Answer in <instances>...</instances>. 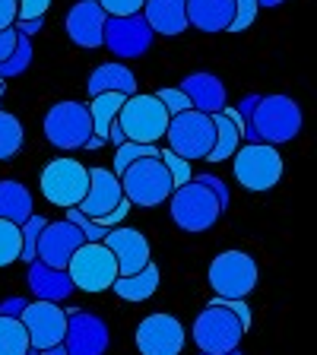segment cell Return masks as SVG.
Listing matches in <instances>:
<instances>
[{"mask_svg": "<svg viewBox=\"0 0 317 355\" xmlns=\"http://www.w3.org/2000/svg\"><path fill=\"white\" fill-rule=\"evenodd\" d=\"M121 191H124L130 207L155 209L171 197L175 181H171L169 168L162 165V159H159V155H149V159H137L133 165H127V168L121 171Z\"/></svg>", "mask_w": 317, "mask_h": 355, "instance_id": "cell-1", "label": "cell"}, {"mask_svg": "<svg viewBox=\"0 0 317 355\" xmlns=\"http://www.w3.org/2000/svg\"><path fill=\"white\" fill-rule=\"evenodd\" d=\"M305 124L302 105L292 96H260L257 108L251 118V130L257 143H270V146H282L298 137Z\"/></svg>", "mask_w": 317, "mask_h": 355, "instance_id": "cell-2", "label": "cell"}, {"mask_svg": "<svg viewBox=\"0 0 317 355\" xmlns=\"http://www.w3.org/2000/svg\"><path fill=\"white\" fill-rule=\"evenodd\" d=\"M165 203H169V209H171L175 225L181 232H187V235H200V232L213 229L222 216V207H219V200L213 197V191L203 187L200 181H194V178L187 184L175 187Z\"/></svg>", "mask_w": 317, "mask_h": 355, "instance_id": "cell-3", "label": "cell"}, {"mask_svg": "<svg viewBox=\"0 0 317 355\" xmlns=\"http://www.w3.org/2000/svg\"><path fill=\"white\" fill-rule=\"evenodd\" d=\"M244 333L248 330H244L241 320L222 304V298H213V302L197 314V320H194V327H191V336H194V343H197V349L207 355H222V352L238 349Z\"/></svg>", "mask_w": 317, "mask_h": 355, "instance_id": "cell-4", "label": "cell"}, {"mask_svg": "<svg viewBox=\"0 0 317 355\" xmlns=\"http://www.w3.org/2000/svg\"><path fill=\"white\" fill-rule=\"evenodd\" d=\"M165 140H169L171 153L187 159V162L207 159L216 140L213 114H203V111H194V108L181 111V114H171L169 127H165Z\"/></svg>", "mask_w": 317, "mask_h": 355, "instance_id": "cell-5", "label": "cell"}, {"mask_svg": "<svg viewBox=\"0 0 317 355\" xmlns=\"http://www.w3.org/2000/svg\"><path fill=\"white\" fill-rule=\"evenodd\" d=\"M67 273H70L74 288L98 295L118 279V260L102 241H83L76 248V254L70 257V263H67Z\"/></svg>", "mask_w": 317, "mask_h": 355, "instance_id": "cell-6", "label": "cell"}, {"mask_svg": "<svg viewBox=\"0 0 317 355\" xmlns=\"http://www.w3.org/2000/svg\"><path fill=\"white\" fill-rule=\"evenodd\" d=\"M169 111L155 96H143V92H133L124 98L118 111V127L124 130V137L130 143H159L165 137V127H169Z\"/></svg>", "mask_w": 317, "mask_h": 355, "instance_id": "cell-7", "label": "cell"}, {"mask_svg": "<svg viewBox=\"0 0 317 355\" xmlns=\"http://www.w3.org/2000/svg\"><path fill=\"white\" fill-rule=\"evenodd\" d=\"M235 181L244 191H270L282 181V155L270 143H244L235 149Z\"/></svg>", "mask_w": 317, "mask_h": 355, "instance_id": "cell-8", "label": "cell"}, {"mask_svg": "<svg viewBox=\"0 0 317 355\" xmlns=\"http://www.w3.org/2000/svg\"><path fill=\"white\" fill-rule=\"evenodd\" d=\"M42 193L51 207H80V200L86 197V187H89V168L70 155H60L54 162H48L42 168Z\"/></svg>", "mask_w": 317, "mask_h": 355, "instance_id": "cell-9", "label": "cell"}, {"mask_svg": "<svg viewBox=\"0 0 317 355\" xmlns=\"http://www.w3.org/2000/svg\"><path fill=\"white\" fill-rule=\"evenodd\" d=\"M209 286L219 298H248L257 288V260L244 251H222L209 263Z\"/></svg>", "mask_w": 317, "mask_h": 355, "instance_id": "cell-10", "label": "cell"}, {"mask_svg": "<svg viewBox=\"0 0 317 355\" xmlns=\"http://www.w3.org/2000/svg\"><path fill=\"white\" fill-rule=\"evenodd\" d=\"M44 137L48 143L64 153L70 149H86V140L92 137V118H89V105L83 102H58L44 114Z\"/></svg>", "mask_w": 317, "mask_h": 355, "instance_id": "cell-11", "label": "cell"}, {"mask_svg": "<svg viewBox=\"0 0 317 355\" xmlns=\"http://www.w3.org/2000/svg\"><path fill=\"white\" fill-rule=\"evenodd\" d=\"M155 32L149 29V22L143 13H130V16H108L105 19V32H102V44L108 48L118 60H133L153 48Z\"/></svg>", "mask_w": 317, "mask_h": 355, "instance_id": "cell-12", "label": "cell"}, {"mask_svg": "<svg viewBox=\"0 0 317 355\" xmlns=\"http://www.w3.org/2000/svg\"><path fill=\"white\" fill-rule=\"evenodd\" d=\"M67 311V333L60 346L67 355H105L111 343L108 324L96 314H89L83 308H64Z\"/></svg>", "mask_w": 317, "mask_h": 355, "instance_id": "cell-13", "label": "cell"}, {"mask_svg": "<svg viewBox=\"0 0 317 355\" xmlns=\"http://www.w3.org/2000/svg\"><path fill=\"white\" fill-rule=\"evenodd\" d=\"M22 327L29 333L32 349H51L64 343L67 333V311L58 302H29L19 314Z\"/></svg>", "mask_w": 317, "mask_h": 355, "instance_id": "cell-14", "label": "cell"}, {"mask_svg": "<svg viewBox=\"0 0 317 355\" xmlns=\"http://www.w3.org/2000/svg\"><path fill=\"white\" fill-rule=\"evenodd\" d=\"M187 333L181 320L171 314H149L137 327V349L140 355H181Z\"/></svg>", "mask_w": 317, "mask_h": 355, "instance_id": "cell-15", "label": "cell"}, {"mask_svg": "<svg viewBox=\"0 0 317 355\" xmlns=\"http://www.w3.org/2000/svg\"><path fill=\"white\" fill-rule=\"evenodd\" d=\"M83 241H86V238H83V232L76 229L70 219L44 222V229H42L38 244H35V260L54 266V270H67L70 257L76 254V248H80Z\"/></svg>", "mask_w": 317, "mask_h": 355, "instance_id": "cell-16", "label": "cell"}, {"mask_svg": "<svg viewBox=\"0 0 317 355\" xmlns=\"http://www.w3.org/2000/svg\"><path fill=\"white\" fill-rule=\"evenodd\" d=\"M105 248L114 254L118 260V276H130V273H140L143 266L153 260L149 254V241L143 232L130 229V225H114V229L105 235Z\"/></svg>", "mask_w": 317, "mask_h": 355, "instance_id": "cell-17", "label": "cell"}, {"mask_svg": "<svg viewBox=\"0 0 317 355\" xmlns=\"http://www.w3.org/2000/svg\"><path fill=\"white\" fill-rule=\"evenodd\" d=\"M105 19H108V13L98 7V0H80L76 7H70V13H67V19H64L67 38H70L76 48L96 51V48H102Z\"/></svg>", "mask_w": 317, "mask_h": 355, "instance_id": "cell-18", "label": "cell"}, {"mask_svg": "<svg viewBox=\"0 0 317 355\" xmlns=\"http://www.w3.org/2000/svg\"><path fill=\"white\" fill-rule=\"evenodd\" d=\"M124 200V191H121V178L108 168H89V187L86 197L80 200V213L89 216V219H102L111 209L118 207Z\"/></svg>", "mask_w": 317, "mask_h": 355, "instance_id": "cell-19", "label": "cell"}, {"mask_svg": "<svg viewBox=\"0 0 317 355\" xmlns=\"http://www.w3.org/2000/svg\"><path fill=\"white\" fill-rule=\"evenodd\" d=\"M181 92L191 98V108L194 111H203V114H216V111L225 108V86L216 73H207V70H200V73H191L181 80Z\"/></svg>", "mask_w": 317, "mask_h": 355, "instance_id": "cell-20", "label": "cell"}, {"mask_svg": "<svg viewBox=\"0 0 317 355\" xmlns=\"http://www.w3.org/2000/svg\"><path fill=\"white\" fill-rule=\"evenodd\" d=\"M29 288L38 302H67L74 295V282L67 270H54V266L42 263V260H32L29 263Z\"/></svg>", "mask_w": 317, "mask_h": 355, "instance_id": "cell-21", "label": "cell"}, {"mask_svg": "<svg viewBox=\"0 0 317 355\" xmlns=\"http://www.w3.org/2000/svg\"><path fill=\"white\" fill-rule=\"evenodd\" d=\"M155 35H181L187 32V0H146L140 10Z\"/></svg>", "mask_w": 317, "mask_h": 355, "instance_id": "cell-22", "label": "cell"}, {"mask_svg": "<svg viewBox=\"0 0 317 355\" xmlns=\"http://www.w3.org/2000/svg\"><path fill=\"white\" fill-rule=\"evenodd\" d=\"M235 0H187V26L200 32H229Z\"/></svg>", "mask_w": 317, "mask_h": 355, "instance_id": "cell-23", "label": "cell"}, {"mask_svg": "<svg viewBox=\"0 0 317 355\" xmlns=\"http://www.w3.org/2000/svg\"><path fill=\"white\" fill-rule=\"evenodd\" d=\"M89 96H98V92H121V96H133L137 92V76L133 70H127L124 64L111 60V64H102L89 73Z\"/></svg>", "mask_w": 317, "mask_h": 355, "instance_id": "cell-24", "label": "cell"}, {"mask_svg": "<svg viewBox=\"0 0 317 355\" xmlns=\"http://www.w3.org/2000/svg\"><path fill=\"white\" fill-rule=\"evenodd\" d=\"M32 216V193L29 187L16 181V178H0V219L7 222H22Z\"/></svg>", "mask_w": 317, "mask_h": 355, "instance_id": "cell-25", "label": "cell"}, {"mask_svg": "<svg viewBox=\"0 0 317 355\" xmlns=\"http://www.w3.org/2000/svg\"><path fill=\"white\" fill-rule=\"evenodd\" d=\"M111 288H114V295L124 298V302H146V298L155 295V288H159V266L149 260L140 273L118 276V279L111 282Z\"/></svg>", "mask_w": 317, "mask_h": 355, "instance_id": "cell-26", "label": "cell"}, {"mask_svg": "<svg viewBox=\"0 0 317 355\" xmlns=\"http://www.w3.org/2000/svg\"><path fill=\"white\" fill-rule=\"evenodd\" d=\"M127 96H121V92H98V96H92V102H89V118H92V137L102 143H108V130L111 124L118 121V111L121 105H124Z\"/></svg>", "mask_w": 317, "mask_h": 355, "instance_id": "cell-27", "label": "cell"}, {"mask_svg": "<svg viewBox=\"0 0 317 355\" xmlns=\"http://www.w3.org/2000/svg\"><path fill=\"white\" fill-rule=\"evenodd\" d=\"M213 124H216V140H213V149H209V155H207V162L216 165V162H225L229 155H235V149L241 146V130H238L222 111L213 114Z\"/></svg>", "mask_w": 317, "mask_h": 355, "instance_id": "cell-28", "label": "cell"}, {"mask_svg": "<svg viewBox=\"0 0 317 355\" xmlns=\"http://www.w3.org/2000/svg\"><path fill=\"white\" fill-rule=\"evenodd\" d=\"M29 349V333L19 318H0V355H22Z\"/></svg>", "mask_w": 317, "mask_h": 355, "instance_id": "cell-29", "label": "cell"}, {"mask_svg": "<svg viewBox=\"0 0 317 355\" xmlns=\"http://www.w3.org/2000/svg\"><path fill=\"white\" fill-rule=\"evenodd\" d=\"M22 149V124L16 114L0 108V162H10Z\"/></svg>", "mask_w": 317, "mask_h": 355, "instance_id": "cell-30", "label": "cell"}, {"mask_svg": "<svg viewBox=\"0 0 317 355\" xmlns=\"http://www.w3.org/2000/svg\"><path fill=\"white\" fill-rule=\"evenodd\" d=\"M32 54H35V51H32V38L19 35V38H16L13 54L0 64V80H10V76L26 73V70H29V64H32Z\"/></svg>", "mask_w": 317, "mask_h": 355, "instance_id": "cell-31", "label": "cell"}, {"mask_svg": "<svg viewBox=\"0 0 317 355\" xmlns=\"http://www.w3.org/2000/svg\"><path fill=\"white\" fill-rule=\"evenodd\" d=\"M22 251V235H19V225L16 222L0 219V266H10L19 260Z\"/></svg>", "mask_w": 317, "mask_h": 355, "instance_id": "cell-32", "label": "cell"}, {"mask_svg": "<svg viewBox=\"0 0 317 355\" xmlns=\"http://www.w3.org/2000/svg\"><path fill=\"white\" fill-rule=\"evenodd\" d=\"M149 155H159V146H155V143H130V140H124L118 146V153H114V175L121 178V171H124L127 165H133L137 159H149Z\"/></svg>", "mask_w": 317, "mask_h": 355, "instance_id": "cell-33", "label": "cell"}, {"mask_svg": "<svg viewBox=\"0 0 317 355\" xmlns=\"http://www.w3.org/2000/svg\"><path fill=\"white\" fill-rule=\"evenodd\" d=\"M44 216H38V213H32L29 219L19 225V235H22V251H19V260L22 263H32L35 260V244H38V235H42V229H44Z\"/></svg>", "mask_w": 317, "mask_h": 355, "instance_id": "cell-34", "label": "cell"}, {"mask_svg": "<svg viewBox=\"0 0 317 355\" xmlns=\"http://www.w3.org/2000/svg\"><path fill=\"white\" fill-rule=\"evenodd\" d=\"M159 159H162V165L169 168V175H171V181H175V187L187 184V181L194 178L191 162H187V159H181V155H175L171 149H159Z\"/></svg>", "mask_w": 317, "mask_h": 355, "instance_id": "cell-35", "label": "cell"}, {"mask_svg": "<svg viewBox=\"0 0 317 355\" xmlns=\"http://www.w3.org/2000/svg\"><path fill=\"white\" fill-rule=\"evenodd\" d=\"M257 0H235V16L229 22V32H244L251 29L254 19H257Z\"/></svg>", "mask_w": 317, "mask_h": 355, "instance_id": "cell-36", "label": "cell"}, {"mask_svg": "<svg viewBox=\"0 0 317 355\" xmlns=\"http://www.w3.org/2000/svg\"><path fill=\"white\" fill-rule=\"evenodd\" d=\"M155 98L165 105V111H169V114H181V111L191 108V98H187L178 86L175 89H159V92H155Z\"/></svg>", "mask_w": 317, "mask_h": 355, "instance_id": "cell-37", "label": "cell"}, {"mask_svg": "<svg viewBox=\"0 0 317 355\" xmlns=\"http://www.w3.org/2000/svg\"><path fill=\"white\" fill-rule=\"evenodd\" d=\"M194 181H200V184H203V187H209V191H213V197L219 200L222 213L229 209V203H232V191H229V184H225V181H222L219 175H197V178H194Z\"/></svg>", "mask_w": 317, "mask_h": 355, "instance_id": "cell-38", "label": "cell"}, {"mask_svg": "<svg viewBox=\"0 0 317 355\" xmlns=\"http://www.w3.org/2000/svg\"><path fill=\"white\" fill-rule=\"evenodd\" d=\"M146 0H98V7L105 10L108 16H130V13H140Z\"/></svg>", "mask_w": 317, "mask_h": 355, "instance_id": "cell-39", "label": "cell"}, {"mask_svg": "<svg viewBox=\"0 0 317 355\" xmlns=\"http://www.w3.org/2000/svg\"><path fill=\"white\" fill-rule=\"evenodd\" d=\"M219 298V295H216ZM222 304H225V308L232 311V314H235L238 320H241V327L244 330H251V324H254V314H251V304L244 302V298H222Z\"/></svg>", "mask_w": 317, "mask_h": 355, "instance_id": "cell-40", "label": "cell"}, {"mask_svg": "<svg viewBox=\"0 0 317 355\" xmlns=\"http://www.w3.org/2000/svg\"><path fill=\"white\" fill-rule=\"evenodd\" d=\"M16 7H19V19H44L51 0H16Z\"/></svg>", "mask_w": 317, "mask_h": 355, "instance_id": "cell-41", "label": "cell"}, {"mask_svg": "<svg viewBox=\"0 0 317 355\" xmlns=\"http://www.w3.org/2000/svg\"><path fill=\"white\" fill-rule=\"evenodd\" d=\"M16 19H19V7H16V0H0V32L10 29Z\"/></svg>", "mask_w": 317, "mask_h": 355, "instance_id": "cell-42", "label": "cell"}, {"mask_svg": "<svg viewBox=\"0 0 317 355\" xmlns=\"http://www.w3.org/2000/svg\"><path fill=\"white\" fill-rule=\"evenodd\" d=\"M26 298L22 295H13V298H3V302H0V318H19L22 314V308H26Z\"/></svg>", "mask_w": 317, "mask_h": 355, "instance_id": "cell-43", "label": "cell"}, {"mask_svg": "<svg viewBox=\"0 0 317 355\" xmlns=\"http://www.w3.org/2000/svg\"><path fill=\"white\" fill-rule=\"evenodd\" d=\"M16 38H19V32H16L13 26H10V29H3V32H0V64H3V60H7L10 54H13V48H16Z\"/></svg>", "mask_w": 317, "mask_h": 355, "instance_id": "cell-44", "label": "cell"}, {"mask_svg": "<svg viewBox=\"0 0 317 355\" xmlns=\"http://www.w3.org/2000/svg\"><path fill=\"white\" fill-rule=\"evenodd\" d=\"M108 140L114 143V146H121V143L127 140V137H124V130H121V127H118V121H114V124H111V130H108Z\"/></svg>", "mask_w": 317, "mask_h": 355, "instance_id": "cell-45", "label": "cell"}, {"mask_svg": "<svg viewBox=\"0 0 317 355\" xmlns=\"http://www.w3.org/2000/svg\"><path fill=\"white\" fill-rule=\"evenodd\" d=\"M38 355H67L64 346H51V349H38Z\"/></svg>", "mask_w": 317, "mask_h": 355, "instance_id": "cell-46", "label": "cell"}, {"mask_svg": "<svg viewBox=\"0 0 317 355\" xmlns=\"http://www.w3.org/2000/svg\"><path fill=\"white\" fill-rule=\"evenodd\" d=\"M280 3H286V0H257V7H280Z\"/></svg>", "mask_w": 317, "mask_h": 355, "instance_id": "cell-47", "label": "cell"}, {"mask_svg": "<svg viewBox=\"0 0 317 355\" xmlns=\"http://www.w3.org/2000/svg\"><path fill=\"white\" fill-rule=\"evenodd\" d=\"M200 355H207V352H200ZM222 355H244L241 349H232V352H222Z\"/></svg>", "mask_w": 317, "mask_h": 355, "instance_id": "cell-48", "label": "cell"}, {"mask_svg": "<svg viewBox=\"0 0 317 355\" xmlns=\"http://www.w3.org/2000/svg\"><path fill=\"white\" fill-rule=\"evenodd\" d=\"M3 92H7V83L0 80V98H3Z\"/></svg>", "mask_w": 317, "mask_h": 355, "instance_id": "cell-49", "label": "cell"}, {"mask_svg": "<svg viewBox=\"0 0 317 355\" xmlns=\"http://www.w3.org/2000/svg\"><path fill=\"white\" fill-rule=\"evenodd\" d=\"M22 355H38V349H32V346H29V349H26V352H22Z\"/></svg>", "mask_w": 317, "mask_h": 355, "instance_id": "cell-50", "label": "cell"}]
</instances>
